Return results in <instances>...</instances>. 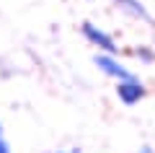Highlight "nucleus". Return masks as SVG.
Here are the masks:
<instances>
[{"label":"nucleus","instance_id":"7","mask_svg":"<svg viewBox=\"0 0 155 153\" xmlns=\"http://www.w3.org/2000/svg\"><path fill=\"white\" fill-rule=\"evenodd\" d=\"M137 153H153V148H147V145H142V148H140Z\"/></svg>","mask_w":155,"mask_h":153},{"label":"nucleus","instance_id":"6","mask_svg":"<svg viewBox=\"0 0 155 153\" xmlns=\"http://www.w3.org/2000/svg\"><path fill=\"white\" fill-rule=\"evenodd\" d=\"M0 153H11V151H8V145H5L3 140H0Z\"/></svg>","mask_w":155,"mask_h":153},{"label":"nucleus","instance_id":"8","mask_svg":"<svg viewBox=\"0 0 155 153\" xmlns=\"http://www.w3.org/2000/svg\"><path fill=\"white\" fill-rule=\"evenodd\" d=\"M72 153H80V151H72Z\"/></svg>","mask_w":155,"mask_h":153},{"label":"nucleus","instance_id":"4","mask_svg":"<svg viewBox=\"0 0 155 153\" xmlns=\"http://www.w3.org/2000/svg\"><path fill=\"white\" fill-rule=\"evenodd\" d=\"M116 5H122L124 11H129L132 16H137V18H142V21H150V13H147V8L140 3V0H114Z\"/></svg>","mask_w":155,"mask_h":153},{"label":"nucleus","instance_id":"3","mask_svg":"<svg viewBox=\"0 0 155 153\" xmlns=\"http://www.w3.org/2000/svg\"><path fill=\"white\" fill-rule=\"evenodd\" d=\"M96 65H98L106 75L116 78V81H129V78H134L122 62L116 60V57H111V55H96Z\"/></svg>","mask_w":155,"mask_h":153},{"label":"nucleus","instance_id":"1","mask_svg":"<svg viewBox=\"0 0 155 153\" xmlns=\"http://www.w3.org/2000/svg\"><path fill=\"white\" fill-rule=\"evenodd\" d=\"M83 37L88 39L91 44H96L98 49H104L106 55H111V57H116V52H119V47H116L114 37H111V34H106L104 29L93 26L91 21H85V23H83Z\"/></svg>","mask_w":155,"mask_h":153},{"label":"nucleus","instance_id":"5","mask_svg":"<svg viewBox=\"0 0 155 153\" xmlns=\"http://www.w3.org/2000/svg\"><path fill=\"white\" fill-rule=\"evenodd\" d=\"M134 55H137V57H140L142 62H153V60H155V55L150 52L147 47H140V49H134Z\"/></svg>","mask_w":155,"mask_h":153},{"label":"nucleus","instance_id":"2","mask_svg":"<svg viewBox=\"0 0 155 153\" xmlns=\"http://www.w3.org/2000/svg\"><path fill=\"white\" fill-rule=\"evenodd\" d=\"M145 93H147V88H145L137 78H129V81H119V83H116V96H119V101L127 104V106L142 101Z\"/></svg>","mask_w":155,"mask_h":153}]
</instances>
